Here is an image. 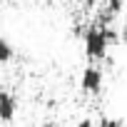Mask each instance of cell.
Wrapping results in <instances>:
<instances>
[{"label": "cell", "instance_id": "6da1fadb", "mask_svg": "<svg viewBox=\"0 0 127 127\" xmlns=\"http://www.w3.org/2000/svg\"><path fill=\"white\" fill-rule=\"evenodd\" d=\"M82 47H85V57L90 62H97L107 55V40H105V32L100 25H90L85 32H82Z\"/></svg>", "mask_w": 127, "mask_h": 127}, {"label": "cell", "instance_id": "7a4b0ae2", "mask_svg": "<svg viewBox=\"0 0 127 127\" xmlns=\"http://www.w3.org/2000/svg\"><path fill=\"white\" fill-rule=\"evenodd\" d=\"M102 82H105V75H102V70L97 65H87L82 70V75H80V90L85 95H92V97L100 95L102 92Z\"/></svg>", "mask_w": 127, "mask_h": 127}, {"label": "cell", "instance_id": "3957f363", "mask_svg": "<svg viewBox=\"0 0 127 127\" xmlns=\"http://www.w3.org/2000/svg\"><path fill=\"white\" fill-rule=\"evenodd\" d=\"M15 112H18V97H15V92L0 90V122L10 125L15 120Z\"/></svg>", "mask_w": 127, "mask_h": 127}, {"label": "cell", "instance_id": "277c9868", "mask_svg": "<svg viewBox=\"0 0 127 127\" xmlns=\"http://www.w3.org/2000/svg\"><path fill=\"white\" fill-rule=\"evenodd\" d=\"M13 57H15V47H13V42H10L8 37L0 35V65H8Z\"/></svg>", "mask_w": 127, "mask_h": 127}, {"label": "cell", "instance_id": "5b68a950", "mask_svg": "<svg viewBox=\"0 0 127 127\" xmlns=\"http://www.w3.org/2000/svg\"><path fill=\"white\" fill-rule=\"evenodd\" d=\"M122 10H125V3H122V0H107V5H105V13H110L112 18L122 15Z\"/></svg>", "mask_w": 127, "mask_h": 127}, {"label": "cell", "instance_id": "8992f818", "mask_svg": "<svg viewBox=\"0 0 127 127\" xmlns=\"http://www.w3.org/2000/svg\"><path fill=\"white\" fill-rule=\"evenodd\" d=\"M95 127H122V122L117 117H100L95 122Z\"/></svg>", "mask_w": 127, "mask_h": 127}, {"label": "cell", "instance_id": "52a82bcc", "mask_svg": "<svg viewBox=\"0 0 127 127\" xmlns=\"http://www.w3.org/2000/svg\"><path fill=\"white\" fill-rule=\"evenodd\" d=\"M77 127H95V122H92V117H82L77 122Z\"/></svg>", "mask_w": 127, "mask_h": 127}, {"label": "cell", "instance_id": "ba28073f", "mask_svg": "<svg viewBox=\"0 0 127 127\" xmlns=\"http://www.w3.org/2000/svg\"><path fill=\"white\" fill-rule=\"evenodd\" d=\"M120 37H122V40H125V42H127V28H125V30H122V32H120Z\"/></svg>", "mask_w": 127, "mask_h": 127}]
</instances>
